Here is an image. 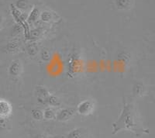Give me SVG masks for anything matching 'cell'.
Masks as SVG:
<instances>
[{"label": "cell", "mask_w": 155, "mask_h": 138, "mask_svg": "<svg viewBox=\"0 0 155 138\" xmlns=\"http://www.w3.org/2000/svg\"><path fill=\"white\" fill-rule=\"evenodd\" d=\"M122 130H128L138 133L143 131L135 105L124 100L121 114L117 121L113 124V134Z\"/></svg>", "instance_id": "6da1fadb"}, {"label": "cell", "mask_w": 155, "mask_h": 138, "mask_svg": "<svg viewBox=\"0 0 155 138\" xmlns=\"http://www.w3.org/2000/svg\"><path fill=\"white\" fill-rule=\"evenodd\" d=\"M37 99L38 101L44 104H49L51 106H58L61 104L56 96L51 95L47 89L43 86L37 87Z\"/></svg>", "instance_id": "7a4b0ae2"}, {"label": "cell", "mask_w": 155, "mask_h": 138, "mask_svg": "<svg viewBox=\"0 0 155 138\" xmlns=\"http://www.w3.org/2000/svg\"><path fill=\"white\" fill-rule=\"evenodd\" d=\"M95 104L91 99H85L78 103L76 108V113L82 116H89L95 110Z\"/></svg>", "instance_id": "3957f363"}, {"label": "cell", "mask_w": 155, "mask_h": 138, "mask_svg": "<svg viewBox=\"0 0 155 138\" xmlns=\"http://www.w3.org/2000/svg\"><path fill=\"white\" fill-rule=\"evenodd\" d=\"M75 113L76 109L71 108V107H69V108H63L56 112L55 120H57L58 121H60V122L68 121L75 115Z\"/></svg>", "instance_id": "277c9868"}, {"label": "cell", "mask_w": 155, "mask_h": 138, "mask_svg": "<svg viewBox=\"0 0 155 138\" xmlns=\"http://www.w3.org/2000/svg\"><path fill=\"white\" fill-rule=\"evenodd\" d=\"M12 106L7 99H0V119L5 120L12 116Z\"/></svg>", "instance_id": "5b68a950"}, {"label": "cell", "mask_w": 155, "mask_h": 138, "mask_svg": "<svg viewBox=\"0 0 155 138\" xmlns=\"http://www.w3.org/2000/svg\"><path fill=\"white\" fill-rule=\"evenodd\" d=\"M22 71H23V65L19 60L13 61L9 65V70H8L9 75L13 78H18L20 76Z\"/></svg>", "instance_id": "8992f818"}, {"label": "cell", "mask_w": 155, "mask_h": 138, "mask_svg": "<svg viewBox=\"0 0 155 138\" xmlns=\"http://www.w3.org/2000/svg\"><path fill=\"white\" fill-rule=\"evenodd\" d=\"M87 130L84 128H75L73 129L68 133L66 138H84L86 136Z\"/></svg>", "instance_id": "52a82bcc"}, {"label": "cell", "mask_w": 155, "mask_h": 138, "mask_svg": "<svg viewBox=\"0 0 155 138\" xmlns=\"http://www.w3.org/2000/svg\"><path fill=\"white\" fill-rule=\"evenodd\" d=\"M56 110L53 108V106H48L43 112V117L44 119L47 120H55L56 117Z\"/></svg>", "instance_id": "ba28073f"}, {"label": "cell", "mask_w": 155, "mask_h": 138, "mask_svg": "<svg viewBox=\"0 0 155 138\" xmlns=\"http://www.w3.org/2000/svg\"><path fill=\"white\" fill-rule=\"evenodd\" d=\"M32 117L35 120H41L42 119H44L43 117V112L41 110H38V109H34V110H32L31 112Z\"/></svg>", "instance_id": "9c48e42d"}, {"label": "cell", "mask_w": 155, "mask_h": 138, "mask_svg": "<svg viewBox=\"0 0 155 138\" xmlns=\"http://www.w3.org/2000/svg\"><path fill=\"white\" fill-rule=\"evenodd\" d=\"M36 138H43V137H42V136H37V137H36Z\"/></svg>", "instance_id": "30bf717a"}]
</instances>
